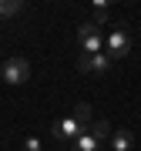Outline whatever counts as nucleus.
Returning a JSON list of instances; mask_svg holds the SVG:
<instances>
[{"label":"nucleus","instance_id":"nucleus-10","mask_svg":"<svg viewBox=\"0 0 141 151\" xmlns=\"http://www.w3.org/2000/svg\"><path fill=\"white\" fill-rule=\"evenodd\" d=\"M20 10H24V0H0V20H4V17L20 14Z\"/></svg>","mask_w":141,"mask_h":151},{"label":"nucleus","instance_id":"nucleus-1","mask_svg":"<svg viewBox=\"0 0 141 151\" xmlns=\"http://www.w3.org/2000/svg\"><path fill=\"white\" fill-rule=\"evenodd\" d=\"M0 77H4L7 84H24V81L30 77V64H27L24 57L14 54V57H7L4 64H0Z\"/></svg>","mask_w":141,"mask_h":151},{"label":"nucleus","instance_id":"nucleus-9","mask_svg":"<svg viewBox=\"0 0 141 151\" xmlns=\"http://www.w3.org/2000/svg\"><path fill=\"white\" fill-rule=\"evenodd\" d=\"M98 148H101V141L91 138V134H81L74 145H70V151H98Z\"/></svg>","mask_w":141,"mask_h":151},{"label":"nucleus","instance_id":"nucleus-11","mask_svg":"<svg viewBox=\"0 0 141 151\" xmlns=\"http://www.w3.org/2000/svg\"><path fill=\"white\" fill-rule=\"evenodd\" d=\"M91 34H98V24H94V20H84L81 27H77V40H84V37H91Z\"/></svg>","mask_w":141,"mask_h":151},{"label":"nucleus","instance_id":"nucleus-6","mask_svg":"<svg viewBox=\"0 0 141 151\" xmlns=\"http://www.w3.org/2000/svg\"><path fill=\"white\" fill-rule=\"evenodd\" d=\"M111 148L114 151H131L135 148V134H131V131H114L111 134Z\"/></svg>","mask_w":141,"mask_h":151},{"label":"nucleus","instance_id":"nucleus-4","mask_svg":"<svg viewBox=\"0 0 141 151\" xmlns=\"http://www.w3.org/2000/svg\"><path fill=\"white\" fill-rule=\"evenodd\" d=\"M111 64H114V60L108 54H81V57H77V67L87 70V74H108Z\"/></svg>","mask_w":141,"mask_h":151},{"label":"nucleus","instance_id":"nucleus-12","mask_svg":"<svg viewBox=\"0 0 141 151\" xmlns=\"http://www.w3.org/2000/svg\"><path fill=\"white\" fill-rule=\"evenodd\" d=\"M24 151H44V148H40V141L30 134V138H24Z\"/></svg>","mask_w":141,"mask_h":151},{"label":"nucleus","instance_id":"nucleus-8","mask_svg":"<svg viewBox=\"0 0 141 151\" xmlns=\"http://www.w3.org/2000/svg\"><path fill=\"white\" fill-rule=\"evenodd\" d=\"M87 134H91V138H98V141H104V138H111V124L104 121V118H98L91 128H87Z\"/></svg>","mask_w":141,"mask_h":151},{"label":"nucleus","instance_id":"nucleus-7","mask_svg":"<svg viewBox=\"0 0 141 151\" xmlns=\"http://www.w3.org/2000/svg\"><path fill=\"white\" fill-rule=\"evenodd\" d=\"M81 50H84V54H104V37H101V30L91 34V37H84V40H81Z\"/></svg>","mask_w":141,"mask_h":151},{"label":"nucleus","instance_id":"nucleus-5","mask_svg":"<svg viewBox=\"0 0 141 151\" xmlns=\"http://www.w3.org/2000/svg\"><path fill=\"white\" fill-rule=\"evenodd\" d=\"M70 118H74L77 124H81L84 131H87V128H91V124H94V114H91V104H87V101L74 104V108H70Z\"/></svg>","mask_w":141,"mask_h":151},{"label":"nucleus","instance_id":"nucleus-3","mask_svg":"<svg viewBox=\"0 0 141 151\" xmlns=\"http://www.w3.org/2000/svg\"><path fill=\"white\" fill-rule=\"evenodd\" d=\"M50 134H54L57 141H70V145H74V141L81 138V134H87V131H84L81 124H77V121H74V118H70V114H67V118L54 121V128H50Z\"/></svg>","mask_w":141,"mask_h":151},{"label":"nucleus","instance_id":"nucleus-2","mask_svg":"<svg viewBox=\"0 0 141 151\" xmlns=\"http://www.w3.org/2000/svg\"><path fill=\"white\" fill-rule=\"evenodd\" d=\"M104 54H108L111 60H121V57H128V54H131V37H128V30H124V27L111 30V37L104 40Z\"/></svg>","mask_w":141,"mask_h":151}]
</instances>
